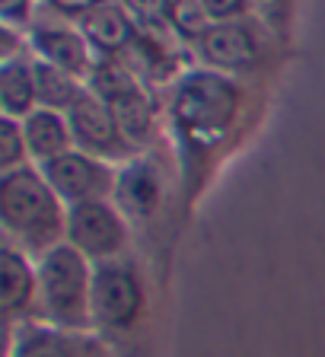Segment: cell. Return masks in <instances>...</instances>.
Here are the masks:
<instances>
[{
    "label": "cell",
    "instance_id": "obj_22",
    "mask_svg": "<svg viewBox=\"0 0 325 357\" xmlns=\"http://www.w3.org/2000/svg\"><path fill=\"white\" fill-rule=\"evenodd\" d=\"M45 7L52 10L58 20H83L86 13H93L103 3H112V0H42Z\"/></svg>",
    "mask_w": 325,
    "mask_h": 357
},
{
    "label": "cell",
    "instance_id": "obj_2",
    "mask_svg": "<svg viewBox=\"0 0 325 357\" xmlns=\"http://www.w3.org/2000/svg\"><path fill=\"white\" fill-rule=\"evenodd\" d=\"M38 271V322L64 332L93 328V261L70 243H61L36 259Z\"/></svg>",
    "mask_w": 325,
    "mask_h": 357
},
{
    "label": "cell",
    "instance_id": "obj_21",
    "mask_svg": "<svg viewBox=\"0 0 325 357\" xmlns=\"http://www.w3.org/2000/svg\"><path fill=\"white\" fill-rule=\"evenodd\" d=\"M32 10H36V0H0V20L3 26H13V29L29 32L32 29Z\"/></svg>",
    "mask_w": 325,
    "mask_h": 357
},
{
    "label": "cell",
    "instance_id": "obj_12",
    "mask_svg": "<svg viewBox=\"0 0 325 357\" xmlns=\"http://www.w3.org/2000/svg\"><path fill=\"white\" fill-rule=\"evenodd\" d=\"M77 26H80L83 38L89 42L96 58H121L131 48L134 38H137V32H141L137 20L128 13L121 0H112V3L96 7L93 13L77 20Z\"/></svg>",
    "mask_w": 325,
    "mask_h": 357
},
{
    "label": "cell",
    "instance_id": "obj_15",
    "mask_svg": "<svg viewBox=\"0 0 325 357\" xmlns=\"http://www.w3.org/2000/svg\"><path fill=\"white\" fill-rule=\"evenodd\" d=\"M22 131H26V144H29V160L36 166L52 163L54 156L74 150L70 125H67V115H61V112L36 109L22 121Z\"/></svg>",
    "mask_w": 325,
    "mask_h": 357
},
{
    "label": "cell",
    "instance_id": "obj_11",
    "mask_svg": "<svg viewBox=\"0 0 325 357\" xmlns=\"http://www.w3.org/2000/svg\"><path fill=\"white\" fill-rule=\"evenodd\" d=\"M0 278H3V312L7 322H32L38 319V271L36 259L20 252L16 245L3 243V255H0Z\"/></svg>",
    "mask_w": 325,
    "mask_h": 357
},
{
    "label": "cell",
    "instance_id": "obj_23",
    "mask_svg": "<svg viewBox=\"0 0 325 357\" xmlns=\"http://www.w3.org/2000/svg\"><path fill=\"white\" fill-rule=\"evenodd\" d=\"M252 0H201V7L207 10L211 22H236L245 16Z\"/></svg>",
    "mask_w": 325,
    "mask_h": 357
},
{
    "label": "cell",
    "instance_id": "obj_14",
    "mask_svg": "<svg viewBox=\"0 0 325 357\" xmlns=\"http://www.w3.org/2000/svg\"><path fill=\"white\" fill-rule=\"evenodd\" d=\"M115 204L125 211V217H147L160 204V178L156 169L134 156L131 163L119 169V185H115Z\"/></svg>",
    "mask_w": 325,
    "mask_h": 357
},
{
    "label": "cell",
    "instance_id": "obj_5",
    "mask_svg": "<svg viewBox=\"0 0 325 357\" xmlns=\"http://www.w3.org/2000/svg\"><path fill=\"white\" fill-rule=\"evenodd\" d=\"M144 310V284L125 259L93 265V328L125 332Z\"/></svg>",
    "mask_w": 325,
    "mask_h": 357
},
{
    "label": "cell",
    "instance_id": "obj_19",
    "mask_svg": "<svg viewBox=\"0 0 325 357\" xmlns=\"http://www.w3.org/2000/svg\"><path fill=\"white\" fill-rule=\"evenodd\" d=\"M29 144H26V131L22 121L16 119H0V176L13 172L20 166H29Z\"/></svg>",
    "mask_w": 325,
    "mask_h": 357
},
{
    "label": "cell",
    "instance_id": "obj_10",
    "mask_svg": "<svg viewBox=\"0 0 325 357\" xmlns=\"http://www.w3.org/2000/svg\"><path fill=\"white\" fill-rule=\"evenodd\" d=\"M195 54H198V61L207 70L239 74V70H249L259 61V38H255L252 26H245L243 20L214 22L201 36V42L195 45Z\"/></svg>",
    "mask_w": 325,
    "mask_h": 357
},
{
    "label": "cell",
    "instance_id": "obj_4",
    "mask_svg": "<svg viewBox=\"0 0 325 357\" xmlns=\"http://www.w3.org/2000/svg\"><path fill=\"white\" fill-rule=\"evenodd\" d=\"M64 243H70L93 265L125 259L128 243H131L125 211L115 201H89V204L67 208Z\"/></svg>",
    "mask_w": 325,
    "mask_h": 357
},
{
    "label": "cell",
    "instance_id": "obj_7",
    "mask_svg": "<svg viewBox=\"0 0 325 357\" xmlns=\"http://www.w3.org/2000/svg\"><path fill=\"white\" fill-rule=\"evenodd\" d=\"M67 125H70V137H74V147L83 153H93L105 163L125 166L134 160L137 150L128 144V137L121 134L119 121L112 115L109 102L93 93H83V99L67 112Z\"/></svg>",
    "mask_w": 325,
    "mask_h": 357
},
{
    "label": "cell",
    "instance_id": "obj_16",
    "mask_svg": "<svg viewBox=\"0 0 325 357\" xmlns=\"http://www.w3.org/2000/svg\"><path fill=\"white\" fill-rule=\"evenodd\" d=\"M109 109L119 121L121 134L128 137V144L134 150H141L153 134V99H150V93L144 86H134L121 96L109 99Z\"/></svg>",
    "mask_w": 325,
    "mask_h": 357
},
{
    "label": "cell",
    "instance_id": "obj_6",
    "mask_svg": "<svg viewBox=\"0 0 325 357\" xmlns=\"http://www.w3.org/2000/svg\"><path fill=\"white\" fill-rule=\"evenodd\" d=\"M38 169H42V176L48 178V185L54 188V195L64 201L67 208L115 198L119 166L105 163V160H99L93 153H83L77 147L54 156L52 163H42Z\"/></svg>",
    "mask_w": 325,
    "mask_h": 357
},
{
    "label": "cell",
    "instance_id": "obj_3",
    "mask_svg": "<svg viewBox=\"0 0 325 357\" xmlns=\"http://www.w3.org/2000/svg\"><path fill=\"white\" fill-rule=\"evenodd\" d=\"M239 86L217 70H188L176 80L172 125L188 144L211 147L233 128L239 112Z\"/></svg>",
    "mask_w": 325,
    "mask_h": 357
},
{
    "label": "cell",
    "instance_id": "obj_13",
    "mask_svg": "<svg viewBox=\"0 0 325 357\" xmlns=\"http://www.w3.org/2000/svg\"><path fill=\"white\" fill-rule=\"evenodd\" d=\"M36 109H38V86H36V58H32V52L0 61V112H3V119L26 121Z\"/></svg>",
    "mask_w": 325,
    "mask_h": 357
},
{
    "label": "cell",
    "instance_id": "obj_9",
    "mask_svg": "<svg viewBox=\"0 0 325 357\" xmlns=\"http://www.w3.org/2000/svg\"><path fill=\"white\" fill-rule=\"evenodd\" d=\"M10 357H112V351L93 332H64L32 319L13 326Z\"/></svg>",
    "mask_w": 325,
    "mask_h": 357
},
{
    "label": "cell",
    "instance_id": "obj_17",
    "mask_svg": "<svg viewBox=\"0 0 325 357\" xmlns=\"http://www.w3.org/2000/svg\"><path fill=\"white\" fill-rule=\"evenodd\" d=\"M36 86H38V109H52L61 112V115H67L86 93L83 80L45 64V61H36Z\"/></svg>",
    "mask_w": 325,
    "mask_h": 357
},
{
    "label": "cell",
    "instance_id": "obj_8",
    "mask_svg": "<svg viewBox=\"0 0 325 357\" xmlns=\"http://www.w3.org/2000/svg\"><path fill=\"white\" fill-rule=\"evenodd\" d=\"M29 38V52L36 61L58 67L64 74L77 77V80L86 83L93 67H96V54L89 48V42L83 38L80 26H67V22H45L36 20L32 29L26 32Z\"/></svg>",
    "mask_w": 325,
    "mask_h": 357
},
{
    "label": "cell",
    "instance_id": "obj_20",
    "mask_svg": "<svg viewBox=\"0 0 325 357\" xmlns=\"http://www.w3.org/2000/svg\"><path fill=\"white\" fill-rule=\"evenodd\" d=\"M121 3H125V10L144 29H160V26H166L169 10H172V0H121Z\"/></svg>",
    "mask_w": 325,
    "mask_h": 357
},
{
    "label": "cell",
    "instance_id": "obj_1",
    "mask_svg": "<svg viewBox=\"0 0 325 357\" xmlns=\"http://www.w3.org/2000/svg\"><path fill=\"white\" fill-rule=\"evenodd\" d=\"M0 223L10 245L42 259L67 236V204L54 195L36 163L0 176Z\"/></svg>",
    "mask_w": 325,
    "mask_h": 357
},
{
    "label": "cell",
    "instance_id": "obj_18",
    "mask_svg": "<svg viewBox=\"0 0 325 357\" xmlns=\"http://www.w3.org/2000/svg\"><path fill=\"white\" fill-rule=\"evenodd\" d=\"M166 26H169V32L179 38V42H188L195 48V45L201 42V36H204L214 22H211L207 10L201 7V0H172Z\"/></svg>",
    "mask_w": 325,
    "mask_h": 357
}]
</instances>
